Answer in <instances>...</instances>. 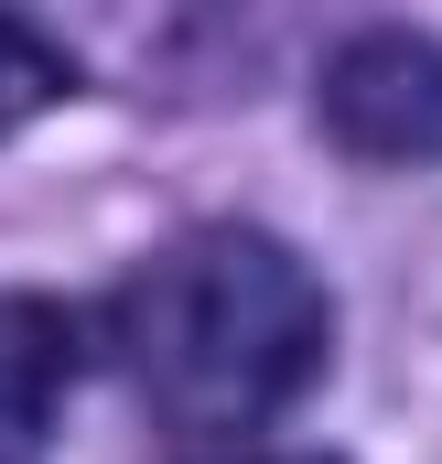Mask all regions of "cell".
<instances>
[{"label": "cell", "instance_id": "1", "mask_svg": "<svg viewBox=\"0 0 442 464\" xmlns=\"http://www.w3.org/2000/svg\"><path fill=\"white\" fill-rule=\"evenodd\" d=\"M109 335L162 421L259 432L324 367V281L259 227H195L119 281Z\"/></svg>", "mask_w": 442, "mask_h": 464}, {"label": "cell", "instance_id": "2", "mask_svg": "<svg viewBox=\"0 0 442 464\" xmlns=\"http://www.w3.org/2000/svg\"><path fill=\"white\" fill-rule=\"evenodd\" d=\"M324 130L367 162H432L442 151V44L421 33H356L324 65Z\"/></svg>", "mask_w": 442, "mask_h": 464}, {"label": "cell", "instance_id": "3", "mask_svg": "<svg viewBox=\"0 0 442 464\" xmlns=\"http://www.w3.org/2000/svg\"><path fill=\"white\" fill-rule=\"evenodd\" d=\"M65 378H76V314L43 292H0V464L43 454Z\"/></svg>", "mask_w": 442, "mask_h": 464}, {"label": "cell", "instance_id": "4", "mask_svg": "<svg viewBox=\"0 0 442 464\" xmlns=\"http://www.w3.org/2000/svg\"><path fill=\"white\" fill-rule=\"evenodd\" d=\"M54 87H65L54 44H43V33H22V22L0 11V130H22L33 109H54Z\"/></svg>", "mask_w": 442, "mask_h": 464}, {"label": "cell", "instance_id": "5", "mask_svg": "<svg viewBox=\"0 0 442 464\" xmlns=\"http://www.w3.org/2000/svg\"><path fill=\"white\" fill-rule=\"evenodd\" d=\"M237 464H303V454H237Z\"/></svg>", "mask_w": 442, "mask_h": 464}]
</instances>
